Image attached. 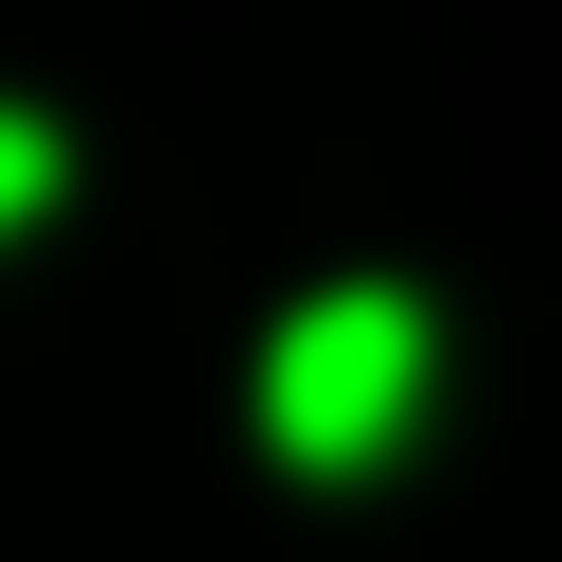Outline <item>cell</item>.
Here are the masks:
<instances>
[{"instance_id":"obj_2","label":"cell","mask_w":562,"mask_h":562,"mask_svg":"<svg viewBox=\"0 0 562 562\" xmlns=\"http://www.w3.org/2000/svg\"><path fill=\"white\" fill-rule=\"evenodd\" d=\"M53 193H70V140H53L35 105H0V246H18V228H35Z\"/></svg>"},{"instance_id":"obj_1","label":"cell","mask_w":562,"mask_h":562,"mask_svg":"<svg viewBox=\"0 0 562 562\" xmlns=\"http://www.w3.org/2000/svg\"><path fill=\"white\" fill-rule=\"evenodd\" d=\"M439 404V316L422 281H316L281 334H263V439L299 474H386Z\"/></svg>"}]
</instances>
